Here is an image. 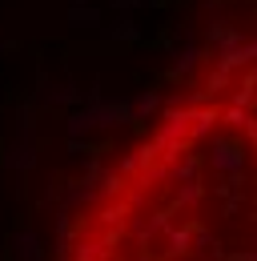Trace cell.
Returning a JSON list of instances; mask_svg holds the SVG:
<instances>
[{"instance_id":"1","label":"cell","mask_w":257,"mask_h":261,"mask_svg":"<svg viewBox=\"0 0 257 261\" xmlns=\"http://www.w3.org/2000/svg\"><path fill=\"white\" fill-rule=\"evenodd\" d=\"M53 261H257V16L205 36L96 165Z\"/></svg>"}]
</instances>
